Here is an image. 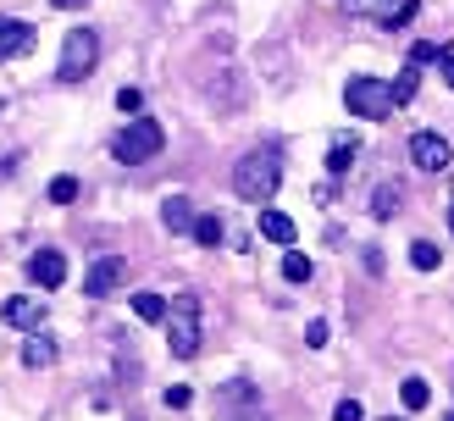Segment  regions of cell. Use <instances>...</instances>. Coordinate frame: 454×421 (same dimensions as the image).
Listing matches in <instances>:
<instances>
[{"mask_svg":"<svg viewBox=\"0 0 454 421\" xmlns=\"http://www.w3.org/2000/svg\"><path fill=\"white\" fill-rule=\"evenodd\" d=\"M443 421H454V410H449V416H443Z\"/></svg>","mask_w":454,"mask_h":421,"instance_id":"cell-33","label":"cell"},{"mask_svg":"<svg viewBox=\"0 0 454 421\" xmlns=\"http://www.w3.org/2000/svg\"><path fill=\"white\" fill-rule=\"evenodd\" d=\"M388 421H394V416H388Z\"/></svg>","mask_w":454,"mask_h":421,"instance_id":"cell-34","label":"cell"},{"mask_svg":"<svg viewBox=\"0 0 454 421\" xmlns=\"http://www.w3.org/2000/svg\"><path fill=\"white\" fill-rule=\"evenodd\" d=\"M399 206H404V189H399V183H377V194H372V216L388 222Z\"/></svg>","mask_w":454,"mask_h":421,"instance_id":"cell-15","label":"cell"},{"mask_svg":"<svg viewBox=\"0 0 454 421\" xmlns=\"http://www.w3.org/2000/svg\"><path fill=\"white\" fill-rule=\"evenodd\" d=\"M449 233H454V206H449Z\"/></svg>","mask_w":454,"mask_h":421,"instance_id":"cell-32","label":"cell"},{"mask_svg":"<svg viewBox=\"0 0 454 421\" xmlns=\"http://www.w3.org/2000/svg\"><path fill=\"white\" fill-rule=\"evenodd\" d=\"M161 144H167V128L155 117H139V122H128L117 139H111V155H117L122 167H139V161H150V155H161Z\"/></svg>","mask_w":454,"mask_h":421,"instance_id":"cell-4","label":"cell"},{"mask_svg":"<svg viewBox=\"0 0 454 421\" xmlns=\"http://www.w3.org/2000/svg\"><path fill=\"white\" fill-rule=\"evenodd\" d=\"M117 105H122V117H128V111L145 105V95H139V89H117Z\"/></svg>","mask_w":454,"mask_h":421,"instance_id":"cell-26","label":"cell"},{"mask_svg":"<svg viewBox=\"0 0 454 421\" xmlns=\"http://www.w3.org/2000/svg\"><path fill=\"white\" fill-rule=\"evenodd\" d=\"M51 199H56V206H73V199H78V177H56V183H51Z\"/></svg>","mask_w":454,"mask_h":421,"instance_id":"cell-23","label":"cell"},{"mask_svg":"<svg viewBox=\"0 0 454 421\" xmlns=\"http://www.w3.org/2000/svg\"><path fill=\"white\" fill-rule=\"evenodd\" d=\"M349 6H355V12H377V6H382V0H349Z\"/></svg>","mask_w":454,"mask_h":421,"instance_id":"cell-31","label":"cell"},{"mask_svg":"<svg viewBox=\"0 0 454 421\" xmlns=\"http://www.w3.org/2000/svg\"><path fill=\"white\" fill-rule=\"evenodd\" d=\"M133 316H139V322H167V294L139 288V294H133Z\"/></svg>","mask_w":454,"mask_h":421,"instance_id":"cell-16","label":"cell"},{"mask_svg":"<svg viewBox=\"0 0 454 421\" xmlns=\"http://www.w3.org/2000/svg\"><path fill=\"white\" fill-rule=\"evenodd\" d=\"M283 277L288 283H310L316 277V261L310 255H283Z\"/></svg>","mask_w":454,"mask_h":421,"instance_id":"cell-20","label":"cell"},{"mask_svg":"<svg viewBox=\"0 0 454 421\" xmlns=\"http://www.w3.org/2000/svg\"><path fill=\"white\" fill-rule=\"evenodd\" d=\"M443 51H449V44H433V39H416V44H411V66H427V61H438Z\"/></svg>","mask_w":454,"mask_h":421,"instance_id":"cell-21","label":"cell"},{"mask_svg":"<svg viewBox=\"0 0 454 421\" xmlns=\"http://www.w3.org/2000/svg\"><path fill=\"white\" fill-rule=\"evenodd\" d=\"M344 105L355 111L360 122H388L394 117V89H388V78H349L344 83Z\"/></svg>","mask_w":454,"mask_h":421,"instance_id":"cell-3","label":"cell"},{"mask_svg":"<svg viewBox=\"0 0 454 421\" xmlns=\"http://www.w3.org/2000/svg\"><path fill=\"white\" fill-rule=\"evenodd\" d=\"M333 421H366V410H360V399H338V405H333Z\"/></svg>","mask_w":454,"mask_h":421,"instance_id":"cell-24","label":"cell"},{"mask_svg":"<svg viewBox=\"0 0 454 421\" xmlns=\"http://www.w3.org/2000/svg\"><path fill=\"white\" fill-rule=\"evenodd\" d=\"M56 12H78V6H89V0H51Z\"/></svg>","mask_w":454,"mask_h":421,"instance_id":"cell-30","label":"cell"},{"mask_svg":"<svg viewBox=\"0 0 454 421\" xmlns=\"http://www.w3.org/2000/svg\"><path fill=\"white\" fill-rule=\"evenodd\" d=\"M0 316H6V327H22V332H39V322H44V300H28V294H12L6 305H0Z\"/></svg>","mask_w":454,"mask_h":421,"instance_id":"cell-8","label":"cell"},{"mask_svg":"<svg viewBox=\"0 0 454 421\" xmlns=\"http://www.w3.org/2000/svg\"><path fill=\"white\" fill-rule=\"evenodd\" d=\"M161 399H167V410H184V405H189V388H184V383H172Z\"/></svg>","mask_w":454,"mask_h":421,"instance_id":"cell-27","label":"cell"},{"mask_svg":"<svg viewBox=\"0 0 454 421\" xmlns=\"http://www.w3.org/2000/svg\"><path fill=\"white\" fill-rule=\"evenodd\" d=\"M416 12H421V6H416V0H404V6H399V12H388V28H411V22H416Z\"/></svg>","mask_w":454,"mask_h":421,"instance_id":"cell-25","label":"cell"},{"mask_svg":"<svg viewBox=\"0 0 454 421\" xmlns=\"http://www.w3.org/2000/svg\"><path fill=\"white\" fill-rule=\"evenodd\" d=\"M34 44V28L22 17H0V61H12V56H22Z\"/></svg>","mask_w":454,"mask_h":421,"instance_id":"cell-10","label":"cell"},{"mask_svg":"<svg viewBox=\"0 0 454 421\" xmlns=\"http://www.w3.org/2000/svg\"><path fill=\"white\" fill-rule=\"evenodd\" d=\"M161 327H167V349L177 361H194L200 344H206V305H200V294H172Z\"/></svg>","mask_w":454,"mask_h":421,"instance_id":"cell-1","label":"cell"},{"mask_svg":"<svg viewBox=\"0 0 454 421\" xmlns=\"http://www.w3.org/2000/svg\"><path fill=\"white\" fill-rule=\"evenodd\" d=\"M194 238L206 244V250H216V244L227 238V228H222V216H194Z\"/></svg>","mask_w":454,"mask_h":421,"instance_id":"cell-18","label":"cell"},{"mask_svg":"<svg viewBox=\"0 0 454 421\" xmlns=\"http://www.w3.org/2000/svg\"><path fill=\"white\" fill-rule=\"evenodd\" d=\"M438 261H443V255H438V244H427V238L411 244V266H416V272H438Z\"/></svg>","mask_w":454,"mask_h":421,"instance_id":"cell-19","label":"cell"},{"mask_svg":"<svg viewBox=\"0 0 454 421\" xmlns=\"http://www.w3.org/2000/svg\"><path fill=\"white\" fill-rule=\"evenodd\" d=\"M305 344L322 349V344H327V322H310V327H305Z\"/></svg>","mask_w":454,"mask_h":421,"instance_id":"cell-28","label":"cell"},{"mask_svg":"<svg viewBox=\"0 0 454 421\" xmlns=\"http://www.w3.org/2000/svg\"><path fill=\"white\" fill-rule=\"evenodd\" d=\"M56 361V339H44V332H34L28 344H22V366L28 371H39V366H51Z\"/></svg>","mask_w":454,"mask_h":421,"instance_id":"cell-14","label":"cell"},{"mask_svg":"<svg viewBox=\"0 0 454 421\" xmlns=\"http://www.w3.org/2000/svg\"><path fill=\"white\" fill-rule=\"evenodd\" d=\"M388 89H394V105H404V100L416 95V66H404V73H399V78H394Z\"/></svg>","mask_w":454,"mask_h":421,"instance_id":"cell-22","label":"cell"},{"mask_svg":"<svg viewBox=\"0 0 454 421\" xmlns=\"http://www.w3.org/2000/svg\"><path fill=\"white\" fill-rule=\"evenodd\" d=\"M117 283H122V261H117V255H100V261L83 272V294H89V300H106Z\"/></svg>","mask_w":454,"mask_h":421,"instance_id":"cell-7","label":"cell"},{"mask_svg":"<svg viewBox=\"0 0 454 421\" xmlns=\"http://www.w3.org/2000/svg\"><path fill=\"white\" fill-rule=\"evenodd\" d=\"M438 73H443V83H449V89H454V44H449V51H443V56H438Z\"/></svg>","mask_w":454,"mask_h":421,"instance_id":"cell-29","label":"cell"},{"mask_svg":"<svg viewBox=\"0 0 454 421\" xmlns=\"http://www.w3.org/2000/svg\"><path fill=\"white\" fill-rule=\"evenodd\" d=\"M28 277H34L39 288H61V283H67V261H61V250H39V255H28Z\"/></svg>","mask_w":454,"mask_h":421,"instance_id":"cell-9","label":"cell"},{"mask_svg":"<svg viewBox=\"0 0 454 421\" xmlns=\"http://www.w3.org/2000/svg\"><path fill=\"white\" fill-rule=\"evenodd\" d=\"M261 238H271V244H294V216L261 206Z\"/></svg>","mask_w":454,"mask_h":421,"instance_id":"cell-13","label":"cell"},{"mask_svg":"<svg viewBox=\"0 0 454 421\" xmlns=\"http://www.w3.org/2000/svg\"><path fill=\"white\" fill-rule=\"evenodd\" d=\"M161 222H167V233H194V206L184 194H172L167 206H161Z\"/></svg>","mask_w":454,"mask_h":421,"instance_id":"cell-12","label":"cell"},{"mask_svg":"<svg viewBox=\"0 0 454 421\" xmlns=\"http://www.w3.org/2000/svg\"><path fill=\"white\" fill-rule=\"evenodd\" d=\"M411 161H416L421 172H449V161H454V144L443 139V133L421 128L416 139H411Z\"/></svg>","mask_w":454,"mask_h":421,"instance_id":"cell-6","label":"cell"},{"mask_svg":"<svg viewBox=\"0 0 454 421\" xmlns=\"http://www.w3.org/2000/svg\"><path fill=\"white\" fill-rule=\"evenodd\" d=\"M355 155H360V139H355V133H338L333 150H327V172H333V177H344V172L355 167Z\"/></svg>","mask_w":454,"mask_h":421,"instance_id":"cell-11","label":"cell"},{"mask_svg":"<svg viewBox=\"0 0 454 421\" xmlns=\"http://www.w3.org/2000/svg\"><path fill=\"white\" fill-rule=\"evenodd\" d=\"M95 61H100V34H95V28H73V34L61 39L56 78H61V83H83L89 73H95Z\"/></svg>","mask_w":454,"mask_h":421,"instance_id":"cell-5","label":"cell"},{"mask_svg":"<svg viewBox=\"0 0 454 421\" xmlns=\"http://www.w3.org/2000/svg\"><path fill=\"white\" fill-rule=\"evenodd\" d=\"M399 399H404V410H427L433 388H427V377H404V383H399Z\"/></svg>","mask_w":454,"mask_h":421,"instance_id":"cell-17","label":"cell"},{"mask_svg":"<svg viewBox=\"0 0 454 421\" xmlns=\"http://www.w3.org/2000/svg\"><path fill=\"white\" fill-rule=\"evenodd\" d=\"M283 183V155L278 150H249L244 161L233 167V194L249 199V206H266Z\"/></svg>","mask_w":454,"mask_h":421,"instance_id":"cell-2","label":"cell"}]
</instances>
